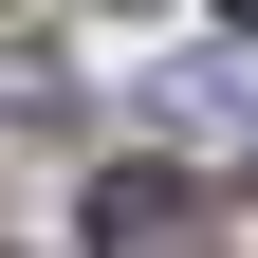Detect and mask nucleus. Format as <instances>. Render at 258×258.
Returning a JSON list of instances; mask_svg holds the SVG:
<instances>
[{
    "instance_id": "7ed1b4c3",
    "label": "nucleus",
    "mask_w": 258,
    "mask_h": 258,
    "mask_svg": "<svg viewBox=\"0 0 258 258\" xmlns=\"http://www.w3.org/2000/svg\"><path fill=\"white\" fill-rule=\"evenodd\" d=\"M111 19H129V0H111Z\"/></svg>"
},
{
    "instance_id": "f03ea898",
    "label": "nucleus",
    "mask_w": 258,
    "mask_h": 258,
    "mask_svg": "<svg viewBox=\"0 0 258 258\" xmlns=\"http://www.w3.org/2000/svg\"><path fill=\"white\" fill-rule=\"evenodd\" d=\"M221 19H240V37H258V0H221Z\"/></svg>"
},
{
    "instance_id": "f257e3e1",
    "label": "nucleus",
    "mask_w": 258,
    "mask_h": 258,
    "mask_svg": "<svg viewBox=\"0 0 258 258\" xmlns=\"http://www.w3.org/2000/svg\"><path fill=\"white\" fill-rule=\"evenodd\" d=\"M92 258H203V203H184L166 166H111L92 184Z\"/></svg>"
}]
</instances>
